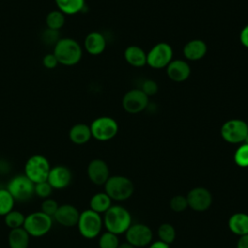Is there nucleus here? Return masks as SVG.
Instances as JSON below:
<instances>
[{
	"instance_id": "1",
	"label": "nucleus",
	"mask_w": 248,
	"mask_h": 248,
	"mask_svg": "<svg viewBox=\"0 0 248 248\" xmlns=\"http://www.w3.org/2000/svg\"><path fill=\"white\" fill-rule=\"evenodd\" d=\"M52 53L59 64L64 66H74L82 57V47L78 41L73 38H60L53 46Z\"/></svg>"
},
{
	"instance_id": "2",
	"label": "nucleus",
	"mask_w": 248,
	"mask_h": 248,
	"mask_svg": "<svg viewBox=\"0 0 248 248\" xmlns=\"http://www.w3.org/2000/svg\"><path fill=\"white\" fill-rule=\"evenodd\" d=\"M104 214V226L114 234L125 233L132 225L131 213L122 205H111Z\"/></svg>"
},
{
	"instance_id": "3",
	"label": "nucleus",
	"mask_w": 248,
	"mask_h": 248,
	"mask_svg": "<svg viewBox=\"0 0 248 248\" xmlns=\"http://www.w3.org/2000/svg\"><path fill=\"white\" fill-rule=\"evenodd\" d=\"M104 185L105 193L113 201H125L135 190L132 180L123 175L109 176Z\"/></svg>"
},
{
	"instance_id": "4",
	"label": "nucleus",
	"mask_w": 248,
	"mask_h": 248,
	"mask_svg": "<svg viewBox=\"0 0 248 248\" xmlns=\"http://www.w3.org/2000/svg\"><path fill=\"white\" fill-rule=\"evenodd\" d=\"M53 218L40 210L25 215L23 228L30 236L41 237L51 230Z\"/></svg>"
},
{
	"instance_id": "5",
	"label": "nucleus",
	"mask_w": 248,
	"mask_h": 248,
	"mask_svg": "<svg viewBox=\"0 0 248 248\" xmlns=\"http://www.w3.org/2000/svg\"><path fill=\"white\" fill-rule=\"evenodd\" d=\"M77 226L79 233L84 238L93 239L97 237L102 231L104 226L103 217H101V214L88 208L80 212Z\"/></svg>"
},
{
	"instance_id": "6",
	"label": "nucleus",
	"mask_w": 248,
	"mask_h": 248,
	"mask_svg": "<svg viewBox=\"0 0 248 248\" xmlns=\"http://www.w3.org/2000/svg\"><path fill=\"white\" fill-rule=\"evenodd\" d=\"M50 168L51 166L46 157L40 154L32 155L25 162L24 174L34 184L44 182L47 179Z\"/></svg>"
},
{
	"instance_id": "7",
	"label": "nucleus",
	"mask_w": 248,
	"mask_h": 248,
	"mask_svg": "<svg viewBox=\"0 0 248 248\" xmlns=\"http://www.w3.org/2000/svg\"><path fill=\"white\" fill-rule=\"evenodd\" d=\"M6 188L16 202H27L35 195V184L24 173L13 176Z\"/></svg>"
},
{
	"instance_id": "8",
	"label": "nucleus",
	"mask_w": 248,
	"mask_h": 248,
	"mask_svg": "<svg viewBox=\"0 0 248 248\" xmlns=\"http://www.w3.org/2000/svg\"><path fill=\"white\" fill-rule=\"evenodd\" d=\"M89 126L92 138L100 141H107L113 139L118 132L117 122L109 116L97 117Z\"/></svg>"
},
{
	"instance_id": "9",
	"label": "nucleus",
	"mask_w": 248,
	"mask_h": 248,
	"mask_svg": "<svg viewBox=\"0 0 248 248\" xmlns=\"http://www.w3.org/2000/svg\"><path fill=\"white\" fill-rule=\"evenodd\" d=\"M248 134V125L241 119H230L221 127V136L229 143L236 144L244 141Z\"/></svg>"
},
{
	"instance_id": "10",
	"label": "nucleus",
	"mask_w": 248,
	"mask_h": 248,
	"mask_svg": "<svg viewBox=\"0 0 248 248\" xmlns=\"http://www.w3.org/2000/svg\"><path fill=\"white\" fill-rule=\"evenodd\" d=\"M173 51L168 43H158L147 52V64L153 69L166 68L172 60Z\"/></svg>"
},
{
	"instance_id": "11",
	"label": "nucleus",
	"mask_w": 248,
	"mask_h": 248,
	"mask_svg": "<svg viewBox=\"0 0 248 248\" xmlns=\"http://www.w3.org/2000/svg\"><path fill=\"white\" fill-rule=\"evenodd\" d=\"M148 98L141 89H131L123 96L122 107L128 113H140L148 106Z\"/></svg>"
},
{
	"instance_id": "12",
	"label": "nucleus",
	"mask_w": 248,
	"mask_h": 248,
	"mask_svg": "<svg viewBox=\"0 0 248 248\" xmlns=\"http://www.w3.org/2000/svg\"><path fill=\"white\" fill-rule=\"evenodd\" d=\"M127 242L131 245L137 247H143L151 243L152 240V231L144 224L136 223L132 224L125 232Z\"/></svg>"
},
{
	"instance_id": "13",
	"label": "nucleus",
	"mask_w": 248,
	"mask_h": 248,
	"mask_svg": "<svg viewBox=\"0 0 248 248\" xmlns=\"http://www.w3.org/2000/svg\"><path fill=\"white\" fill-rule=\"evenodd\" d=\"M186 198L188 202V206L198 212L207 210L213 201L211 193L204 187L193 188L187 194Z\"/></svg>"
},
{
	"instance_id": "14",
	"label": "nucleus",
	"mask_w": 248,
	"mask_h": 248,
	"mask_svg": "<svg viewBox=\"0 0 248 248\" xmlns=\"http://www.w3.org/2000/svg\"><path fill=\"white\" fill-rule=\"evenodd\" d=\"M73 174L71 170L63 165H57L50 168L46 181L53 190H61L67 188L72 182Z\"/></svg>"
},
{
	"instance_id": "15",
	"label": "nucleus",
	"mask_w": 248,
	"mask_h": 248,
	"mask_svg": "<svg viewBox=\"0 0 248 248\" xmlns=\"http://www.w3.org/2000/svg\"><path fill=\"white\" fill-rule=\"evenodd\" d=\"M87 176L95 185H104L109 177L108 164L102 159H93L87 166Z\"/></svg>"
},
{
	"instance_id": "16",
	"label": "nucleus",
	"mask_w": 248,
	"mask_h": 248,
	"mask_svg": "<svg viewBox=\"0 0 248 248\" xmlns=\"http://www.w3.org/2000/svg\"><path fill=\"white\" fill-rule=\"evenodd\" d=\"M80 212L78 209L70 203H64L59 205L53 219L59 225L67 228H72L77 226Z\"/></svg>"
},
{
	"instance_id": "17",
	"label": "nucleus",
	"mask_w": 248,
	"mask_h": 248,
	"mask_svg": "<svg viewBox=\"0 0 248 248\" xmlns=\"http://www.w3.org/2000/svg\"><path fill=\"white\" fill-rule=\"evenodd\" d=\"M166 68L169 78L175 82L185 81L191 74V68L189 64L182 59L171 60Z\"/></svg>"
},
{
	"instance_id": "18",
	"label": "nucleus",
	"mask_w": 248,
	"mask_h": 248,
	"mask_svg": "<svg viewBox=\"0 0 248 248\" xmlns=\"http://www.w3.org/2000/svg\"><path fill=\"white\" fill-rule=\"evenodd\" d=\"M107 46L104 35L100 32L94 31L86 35L83 42L84 49L91 55H99L104 52Z\"/></svg>"
},
{
	"instance_id": "19",
	"label": "nucleus",
	"mask_w": 248,
	"mask_h": 248,
	"mask_svg": "<svg viewBox=\"0 0 248 248\" xmlns=\"http://www.w3.org/2000/svg\"><path fill=\"white\" fill-rule=\"evenodd\" d=\"M207 52L206 43L200 39H194L187 42L183 47V54L190 61L202 59Z\"/></svg>"
},
{
	"instance_id": "20",
	"label": "nucleus",
	"mask_w": 248,
	"mask_h": 248,
	"mask_svg": "<svg viewBox=\"0 0 248 248\" xmlns=\"http://www.w3.org/2000/svg\"><path fill=\"white\" fill-rule=\"evenodd\" d=\"M92 138L90 126L84 123H77L69 130L70 140L78 145L87 143Z\"/></svg>"
},
{
	"instance_id": "21",
	"label": "nucleus",
	"mask_w": 248,
	"mask_h": 248,
	"mask_svg": "<svg viewBox=\"0 0 248 248\" xmlns=\"http://www.w3.org/2000/svg\"><path fill=\"white\" fill-rule=\"evenodd\" d=\"M124 58L133 67L140 68L147 64V53L138 46H130L124 51Z\"/></svg>"
},
{
	"instance_id": "22",
	"label": "nucleus",
	"mask_w": 248,
	"mask_h": 248,
	"mask_svg": "<svg viewBox=\"0 0 248 248\" xmlns=\"http://www.w3.org/2000/svg\"><path fill=\"white\" fill-rule=\"evenodd\" d=\"M228 226L230 231L236 235L248 234V214L237 212L229 218Z\"/></svg>"
},
{
	"instance_id": "23",
	"label": "nucleus",
	"mask_w": 248,
	"mask_h": 248,
	"mask_svg": "<svg viewBox=\"0 0 248 248\" xmlns=\"http://www.w3.org/2000/svg\"><path fill=\"white\" fill-rule=\"evenodd\" d=\"M30 235L23 227L10 230L8 234V244L10 248H28Z\"/></svg>"
},
{
	"instance_id": "24",
	"label": "nucleus",
	"mask_w": 248,
	"mask_h": 248,
	"mask_svg": "<svg viewBox=\"0 0 248 248\" xmlns=\"http://www.w3.org/2000/svg\"><path fill=\"white\" fill-rule=\"evenodd\" d=\"M57 10L65 16H73L81 12L85 7V0H54Z\"/></svg>"
},
{
	"instance_id": "25",
	"label": "nucleus",
	"mask_w": 248,
	"mask_h": 248,
	"mask_svg": "<svg viewBox=\"0 0 248 248\" xmlns=\"http://www.w3.org/2000/svg\"><path fill=\"white\" fill-rule=\"evenodd\" d=\"M111 201L112 200L105 192L96 193L89 201V208L99 214L105 213L112 205Z\"/></svg>"
},
{
	"instance_id": "26",
	"label": "nucleus",
	"mask_w": 248,
	"mask_h": 248,
	"mask_svg": "<svg viewBox=\"0 0 248 248\" xmlns=\"http://www.w3.org/2000/svg\"><path fill=\"white\" fill-rule=\"evenodd\" d=\"M65 21V15L57 9L48 12V14L46 16V28H49L51 30L59 31L64 26Z\"/></svg>"
},
{
	"instance_id": "27",
	"label": "nucleus",
	"mask_w": 248,
	"mask_h": 248,
	"mask_svg": "<svg viewBox=\"0 0 248 248\" xmlns=\"http://www.w3.org/2000/svg\"><path fill=\"white\" fill-rule=\"evenodd\" d=\"M16 201L7 190V188H0V216H5L14 209Z\"/></svg>"
},
{
	"instance_id": "28",
	"label": "nucleus",
	"mask_w": 248,
	"mask_h": 248,
	"mask_svg": "<svg viewBox=\"0 0 248 248\" xmlns=\"http://www.w3.org/2000/svg\"><path fill=\"white\" fill-rule=\"evenodd\" d=\"M24 220L25 215L22 212L16 209H13L4 216V223L10 230L23 227Z\"/></svg>"
},
{
	"instance_id": "29",
	"label": "nucleus",
	"mask_w": 248,
	"mask_h": 248,
	"mask_svg": "<svg viewBox=\"0 0 248 248\" xmlns=\"http://www.w3.org/2000/svg\"><path fill=\"white\" fill-rule=\"evenodd\" d=\"M158 236L161 241L170 245V243L173 242L176 236V232L174 227L169 223L162 224L158 229Z\"/></svg>"
},
{
	"instance_id": "30",
	"label": "nucleus",
	"mask_w": 248,
	"mask_h": 248,
	"mask_svg": "<svg viewBox=\"0 0 248 248\" xmlns=\"http://www.w3.org/2000/svg\"><path fill=\"white\" fill-rule=\"evenodd\" d=\"M98 243L100 248H117L120 244L118 235L108 231L100 235Z\"/></svg>"
},
{
	"instance_id": "31",
	"label": "nucleus",
	"mask_w": 248,
	"mask_h": 248,
	"mask_svg": "<svg viewBox=\"0 0 248 248\" xmlns=\"http://www.w3.org/2000/svg\"><path fill=\"white\" fill-rule=\"evenodd\" d=\"M234 163L240 168L248 167V144L242 143L237 147L233 155Z\"/></svg>"
},
{
	"instance_id": "32",
	"label": "nucleus",
	"mask_w": 248,
	"mask_h": 248,
	"mask_svg": "<svg viewBox=\"0 0 248 248\" xmlns=\"http://www.w3.org/2000/svg\"><path fill=\"white\" fill-rule=\"evenodd\" d=\"M52 191H53V188L50 186V184L47 181L35 184L34 194L43 200L50 198Z\"/></svg>"
},
{
	"instance_id": "33",
	"label": "nucleus",
	"mask_w": 248,
	"mask_h": 248,
	"mask_svg": "<svg viewBox=\"0 0 248 248\" xmlns=\"http://www.w3.org/2000/svg\"><path fill=\"white\" fill-rule=\"evenodd\" d=\"M170 209L174 212H182L188 207L187 198L182 195H176L171 198L170 202Z\"/></svg>"
},
{
	"instance_id": "34",
	"label": "nucleus",
	"mask_w": 248,
	"mask_h": 248,
	"mask_svg": "<svg viewBox=\"0 0 248 248\" xmlns=\"http://www.w3.org/2000/svg\"><path fill=\"white\" fill-rule=\"evenodd\" d=\"M59 204L57 203V202L54 199L51 198H47L45 199L42 203H41V211H43L44 213L49 215L50 217L53 218L57 208H58Z\"/></svg>"
},
{
	"instance_id": "35",
	"label": "nucleus",
	"mask_w": 248,
	"mask_h": 248,
	"mask_svg": "<svg viewBox=\"0 0 248 248\" xmlns=\"http://www.w3.org/2000/svg\"><path fill=\"white\" fill-rule=\"evenodd\" d=\"M58 35H59V31L46 28L42 34V40L44 43H46L47 45L54 46L56 44V42L60 39V37Z\"/></svg>"
},
{
	"instance_id": "36",
	"label": "nucleus",
	"mask_w": 248,
	"mask_h": 248,
	"mask_svg": "<svg viewBox=\"0 0 248 248\" xmlns=\"http://www.w3.org/2000/svg\"><path fill=\"white\" fill-rule=\"evenodd\" d=\"M148 97L153 96L158 92V84L153 79H146L142 82L140 88Z\"/></svg>"
},
{
	"instance_id": "37",
	"label": "nucleus",
	"mask_w": 248,
	"mask_h": 248,
	"mask_svg": "<svg viewBox=\"0 0 248 248\" xmlns=\"http://www.w3.org/2000/svg\"><path fill=\"white\" fill-rule=\"evenodd\" d=\"M42 63H43V66L46 69H48V70H52V69L56 68L57 65L59 64L55 55L52 52L51 53H46V55H44Z\"/></svg>"
},
{
	"instance_id": "38",
	"label": "nucleus",
	"mask_w": 248,
	"mask_h": 248,
	"mask_svg": "<svg viewBox=\"0 0 248 248\" xmlns=\"http://www.w3.org/2000/svg\"><path fill=\"white\" fill-rule=\"evenodd\" d=\"M239 39H240V43L242 44V46H244L245 47L248 48V24L242 28V30L240 32Z\"/></svg>"
},
{
	"instance_id": "39",
	"label": "nucleus",
	"mask_w": 248,
	"mask_h": 248,
	"mask_svg": "<svg viewBox=\"0 0 248 248\" xmlns=\"http://www.w3.org/2000/svg\"><path fill=\"white\" fill-rule=\"evenodd\" d=\"M236 248H248V234L239 236Z\"/></svg>"
},
{
	"instance_id": "40",
	"label": "nucleus",
	"mask_w": 248,
	"mask_h": 248,
	"mask_svg": "<svg viewBox=\"0 0 248 248\" xmlns=\"http://www.w3.org/2000/svg\"><path fill=\"white\" fill-rule=\"evenodd\" d=\"M148 248H170V246H169V244H167L161 240H158V241H154V242L150 243Z\"/></svg>"
},
{
	"instance_id": "41",
	"label": "nucleus",
	"mask_w": 248,
	"mask_h": 248,
	"mask_svg": "<svg viewBox=\"0 0 248 248\" xmlns=\"http://www.w3.org/2000/svg\"><path fill=\"white\" fill-rule=\"evenodd\" d=\"M117 248H136V247H135V246H133V245H131V244H130V243H128V242H125V243H121V244H119Z\"/></svg>"
},
{
	"instance_id": "42",
	"label": "nucleus",
	"mask_w": 248,
	"mask_h": 248,
	"mask_svg": "<svg viewBox=\"0 0 248 248\" xmlns=\"http://www.w3.org/2000/svg\"><path fill=\"white\" fill-rule=\"evenodd\" d=\"M243 143H246V144H248V134H247V136H246V138H245V140H244Z\"/></svg>"
},
{
	"instance_id": "43",
	"label": "nucleus",
	"mask_w": 248,
	"mask_h": 248,
	"mask_svg": "<svg viewBox=\"0 0 248 248\" xmlns=\"http://www.w3.org/2000/svg\"><path fill=\"white\" fill-rule=\"evenodd\" d=\"M247 125H248V123H247Z\"/></svg>"
}]
</instances>
